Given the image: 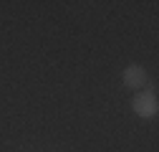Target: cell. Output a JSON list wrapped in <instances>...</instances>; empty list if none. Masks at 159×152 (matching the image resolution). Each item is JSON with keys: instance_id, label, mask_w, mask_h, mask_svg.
I'll return each instance as SVG.
<instances>
[{"instance_id": "6da1fadb", "label": "cell", "mask_w": 159, "mask_h": 152, "mask_svg": "<svg viewBox=\"0 0 159 152\" xmlns=\"http://www.w3.org/2000/svg\"><path fill=\"white\" fill-rule=\"evenodd\" d=\"M131 107H134V112L139 114V117H144V119H149V117H154L157 114V94L154 91H139L136 97H134V102H131Z\"/></svg>"}, {"instance_id": "7a4b0ae2", "label": "cell", "mask_w": 159, "mask_h": 152, "mask_svg": "<svg viewBox=\"0 0 159 152\" xmlns=\"http://www.w3.org/2000/svg\"><path fill=\"white\" fill-rule=\"evenodd\" d=\"M124 84L131 86V89H139V86H144L147 84V71L142 66H129L124 71Z\"/></svg>"}]
</instances>
